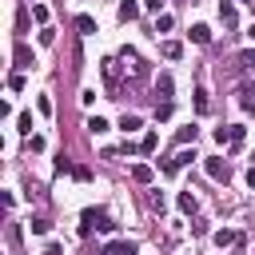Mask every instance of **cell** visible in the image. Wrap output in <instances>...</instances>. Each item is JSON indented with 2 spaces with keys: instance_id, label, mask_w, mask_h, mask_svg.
Here are the masks:
<instances>
[{
  "instance_id": "cell-1",
  "label": "cell",
  "mask_w": 255,
  "mask_h": 255,
  "mask_svg": "<svg viewBox=\"0 0 255 255\" xmlns=\"http://www.w3.org/2000/svg\"><path fill=\"white\" fill-rule=\"evenodd\" d=\"M92 227H100L104 235H112V231H116V223H112V219H108L104 211H92V207H88V211L80 215V235H88Z\"/></svg>"
},
{
  "instance_id": "cell-2",
  "label": "cell",
  "mask_w": 255,
  "mask_h": 255,
  "mask_svg": "<svg viewBox=\"0 0 255 255\" xmlns=\"http://www.w3.org/2000/svg\"><path fill=\"white\" fill-rule=\"evenodd\" d=\"M203 171H207L211 179H219V183H227V179H231V167H227L223 159H215V155H207V159H203Z\"/></svg>"
},
{
  "instance_id": "cell-3",
  "label": "cell",
  "mask_w": 255,
  "mask_h": 255,
  "mask_svg": "<svg viewBox=\"0 0 255 255\" xmlns=\"http://www.w3.org/2000/svg\"><path fill=\"white\" fill-rule=\"evenodd\" d=\"M124 68H128V72H131L135 80H143V76H147V64H143V60H139V56H135L131 48H124Z\"/></svg>"
},
{
  "instance_id": "cell-4",
  "label": "cell",
  "mask_w": 255,
  "mask_h": 255,
  "mask_svg": "<svg viewBox=\"0 0 255 255\" xmlns=\"http://www.w3.org/2000/svg\"><path fill=\"white\" fill-rule=\"evenodd\" d=\"M12 60H16V68H20V72L36 64V60H32V48H28V44H16V48H12Z\"/></svg>"
},
{
  "instance_id": "cell-5",
  "label": "cell",
  "mask_w": 255,
  "mask_h": 255,
  "mask_svg": "<svg viewBox=\"0 0 255 255\" xmlns=\"http://www.w3.org/2000/svg\"><path fill=\"white\" fill-rule=\"evenodd\" d=\"M104 255H135V243H131V239H112V243L104 247Z\"/></svg>"
},
{
  "instance_id": "cell-6",
  "label": "cell",
  "mask_w": 255,
  "mask_h": 255,
  "mask_svg": "<svg viewBox=\"0 0 255 255\" xmlns=\"http://www.w3.org/2000/svg\"><path fill=\"white\" fill-rule=\"evenodd\" d=\"M179 211H183V215H195V211H199V199H195V191H191V187H187V191H179Z\"/></svg>"
},
{
  "instance_id": "cell-7",
  "label": "cell",
  "mask_w": 255,
  "mask_h": 255,
  "mask_svg": "<svg viewBox=\"0 0 255 255\" xmlns=\"http://www.w3.org/2000/svg\"><path fill=\"white\" fill-rule=\"evenodd\" d=\"M171 92H175L171 76H167V72H159V80H155V96H159V100H171Z\"/></svg>"
},
{
  "instance_id": "cell-8",
  "label": "cell",
  "mask_w": 255,
  "mask_h": 255,
  "mask_svg": "<svg viewBox=\"0 0 255 255\" xmlns=\"http://www.w3.org/2000/svg\"><path fill=\"white\" fill-rule=\"evenodd\" d=\"M231 243H239V231H231V227H219V231H215V247H231Z\"/></svg>"
},
{
  "instance_id": "cell-9",
  "label": "cell",
  "mask_w": 255,
  "mask_h": 255,
  "mask_svg": "<svg viewBox=\"0 0 255 255\" xmlns=\"http://www.w3.org/2000/svg\"><path fill=\"white\" fill-rule=\"evenodd\" d=\"M159 52H163L167 60H179V56H183V44H179V40H163V44H159Z\"/></svg>"
},
{
  "instance_id": "cell-10",
  "label": "cell",
  "mask_w": 255,
  "mask_h": 255,
  "mask_svg": "<svg viewBox=\"0 0 255 255\" xmlns=\"http://www.w3.org/2000/svg\"><path fill=\"white\" fill-rule=\"evenodd\" d=\"M239 104H243V112H255V92H251V84L239 88Z\"/></svg>"
},
{
  "instance_id": "cell-11",
  "label": "cell",
  "mask_w": 255,
  "mask_h": 255,
  "mask_svg": "<svg viewBox=\"0 0 255 255\" xmlns=\"http://www.w3.org/2000/svg\"><path fill=\"white\" fill-rule=\"evenodd\" d=\"M84 128H88L92 135H104V131H108V120H104V116H88V124H84Z\"/></svg>"
},
{
  "instance_id": "cell-12",
  "label": "cell",
  "mask_w": 255,
  "mask_h": 255,
  "mask_svg": "<svg viewBox=\"0 0 255 255\" xmlns=\"http://www.w3.org/2000/svg\"><path fill=\"white\" fill-rule=\"evenodd\" d=\"M151 175H155V171H151L147 163H135V167H131V179H135V183H151Z\"/></svg>"
},
{
  "instance_id": "cell-13",
  "label": "cell",
  "mask_w": 255,
  "mask_h": 255,
  "mask_svg": "<svg viewBox=\"0 0 255 255\" xmlns=\"http://www.w3.org/2000/svg\"><path fill=\"white\" fill-rule=\"evenodd\" d=\"M139 16V4L135 0H120V20H135Z\"/></svg>"
},
{
  "instance_id": "cell-14",
  "label": "cell",
  "mask_w": 255,
  "mask_h": 255,
  "mask_svg": "<svg viewBox=\"0 0 255 255\" xmlns=\"http://www.w3.org/2000/svg\"><path fill=\"white\" fill-rule=\"evenodd\" d=\"M219 20L223 24H235V4L231 0H219Z\"/></svg>"
},
{
  "instance_id": "cell-15",
  "label": "cell",
  "mask_w": 255,
  "mask_h": 255,
  "mask_svg": "<svg viewBox=\"0 0 255 255\" xmlns=\"http://www.w3.org/2000/svg\"><path fill=\"white\" fill-rule=\"evenodd\" d=\"M191 40H195V44H211V28H207V24H195V28H191Z\"/></svg>"
},
{
  "instance_id": "cell-16",
  "label": "cell",
  "mask_w": 255,
  "mask_h": 255,
  "mask_svg": "<svg viewBox=\"0 0 255 255\" xmlns=\"http://www.w3.org/2000/svg\"><path fill=\"white\" fill-rule=\"evenodd\" d=\"M28 227H32V235H48V231H52V223H48L44 215H32V223H28Z\"/></svg>"
},
{
  "instance_id": "cell-17",
  "label": "cell",
  "mask_w": 255,
  "mask_h": 255,
  "mask_svg": "<svg viewBox=\"0 0 255 255\" xmlns=\"http://www.w3.org/2000/svg\"><path fill=\"white\" fill-rule=\"evenodd\" d=\"M247 68H255V52H239L235 56V72H247Z\"/></svg>"
},
{
  "instance_id": "cell-18",
  "label": "cell",
  "mask_w": 255,
  "mask_h": 255,
  "mask_svg": "<svg viewBox=\"0 0 255 255\" xmlns=\"http://www.w3.org/2000/svg\"><path fill=\"white\" fill-rule=\"evenodd\" d=\"M195 135H199V128H195V124H187V128H179V135H175V139H179V143H195Z\"/></svg>"
},
{
  "instance_id": "cell-19",
  "label": "cell",
  "mask_w": 255,
  "mask_h": 255,
  "mask_svg": "<svg viewBox=\"0 0 255 255\" xmlns=\"http://www.w3.org/2000/svg\"><path fill=\"white\" fill-rule=\"evenodd\" d=\"M171 24H175L171 12H159V16H155V32H171Z\"/></svg>"
},
{
  "instance_id": "cell-20",
  "label": "cell",
  "mask_w": 255,
  "mask_h": 255,
  "mask_svg": "<svg viewBox=\"0 0 255 255\" xmlns=\"http://www.w3.org/2000/svg\"><path fill=\"white\" fill-rule=\"evenodd\" d=\"M76 28L88 36V32H96V20H92V16H76Z\"/></svg>"
},
{
  "instance_id": "cell-21",
  "label": "cell",
  "mask_w": 255,
  "mask_h": 255,
  "mask_svg": "<svg viewBox=\"0 0 255 255\" xmlns=\"http://www.w3.org/2000/svg\"><path fill=\"white\" fill-rule=\"evenodd\" d=\"M8 92H24V72H12L8 76Z\"/></svg>"
},
{
  "instance_id": "cell-22",
  "label": "cell",
  "mask_w": 255,
  "mask_h": 255,
  "mask_svg": "<svg viewBox=\"0 0 255 255\" xmlns=\"http://www.w3.org/2000/svg\"><path fill=\"white\" fill-rule=\"evenodd\" d=\"M16 128L28 135V131H32V112H20V116H16Z\"/></svg>"
},
{
  "instance_id": "cell-23",
  "label": "cell",
  "mask_w": 255,
  "mask_h": 255,
  "mask_svg": "<svg viewBox=\"0 0 255 255\" xmlns=\"http://www.w3.org/2000/svg\"><path fill=\"white\" fill-rule=\"evenodd\" d=\"M120 128H124V131H139L143 124H139V116H124V120H120Z\"/></svg>"
},
{
  "instance_id": "cell-24",
  "label": "cell",
  "mask_w": 255,
  "mask_h": 255,
  "mask_svg": "<svg viewBox=\"0 0 255 255\" xmlns=\"http://www.w3.org/2000/svg\"><path fill=\"white\" fill-rule=\"evenodd\" d=\"M243 135H247V128H243V124H231V147H239Z\"/></svg>"
},
{
  "instance_id": "cell-25",
  "label": "cell",
  "mask_w": 255,
  "mask_h": 255,
  "mask_svg": "<svg viewBox=\"0 0 255 255\" xmlns=\"http://www.w3.org/2000/svg\"><path fill=\"white\" fill-rule=\"evenodd\" d=\"M155 143H159V135H155V131H147V135L139 139V151H155Z\"/></svg>"
},
{
  "instance_id": "cell-26",
  "label": "cell",
  "mask_w": 255,
  "mask_h": 255,
  "mask_svg": "<svg viewBox=\"0 0 255 255\" xmlns=\"http://www.w3.org/2000/svg\"><path fill=\"white\" fill-rule=\"evenodd\" d=\"M155 120H171V100H163V104H155Z\"/></svg>"
},
{
  "instance_id": "cell-27",
  "label": "cell",
  "mask_w": 255,
  "mask_h": 255,
  "mask_svg": "<svg viewBox=\"0 0 255 255\" xmlns=\"http://www.w3.org/2000/svg\"><path fill=\"white\" fill-rule=\"evenodd\" d=\"M207 108H211V104H207V92L199 88V92H195V112H207Z\"/></svg>"
},
{
  "instance_id": "cell-28",
  "label": "cell",
  "mask_w": 255,
  "mask_h": 255,
  "mask_svg": "<svg viewBox=\"0 0 255 255\" xmlns=\"http://www.w3.org/2000/svg\"><path fill=\"white\" fill-rule=\"evenodd\" d=\"M215 143H231V124L227 128H215Z\"/></svg>"
},
{
  "instance_id": "cell-29",
  "label": "cell",
  "mask_w": 255,
  "mask_h": 255,
  "mask_svg": "<svg viewBox=\"0 0 255 255\" xmlns=\"http://www.w3.org/2000/svg\"><path fill=\"white\" fill-rule=\"evenodd\" d=\"M32 16H36L40 24H48V8H44V4H32Z\"/></svg>"
},
{
  "instance_id": "cell-30",
  "label": "cell",
  "mask_w": 255,
  "mask_h": 255,
  "mask_svg": "<svg viewBox=\"0 0 255 255\" xmlns=\"http://www.w3.org/2000/svg\"><path fill=\"white\" fill-rule=\"evenodd\" d=\"M40 44H44V48L56 44V32H52V28H40Z\"/></svg>"
},
{
  "instance_id": "cell-31",
  "label": "cell",
  "mask_w": 255,
  "mask_h": 255,
  "mask_svg": "<svg viewBox=\"0 0 255 255\" xmlns=\"http://www.w3.org/2000/svg\"><path fill=\"white\" fill-rule=\"evenodd\" d=\"M191 159H195V151H187V147H183V151H179V155H175V163H179V167H187V163H191Z\"/></svg>"
},
{
  "instance_id": "cell-32",
  "label": "cell",
  "mask_w": 255,
  "mask_h": 255,
  "mask_svg": "<svg viewBox=\"0 0 255 255\" xmlns=\"http://www.w3.org/2000/svg\"><path fill=\"white\" fill-rule=\"evenodd\" d=\"M56 171L64 175V171H76V167H72V159H68V155H60V159H56Z\"/></svg>"
},
{
  "instance_id": "cell-33",
  "label": "cell",
  "mask_w": 255,
  "mask_h": 255,
  "mask_svg": "<svg viewBox=\"0 0 255 255\" xmlns=\"http://www.w3.org/2000/svg\"><path fill=\"white\" fill-rule=\"evenodd\" d=\"M159 171H163V175H175V171H179V163H175V159H163V163H159Z\"/></svg>"
},
{
  "instance_id": "cell-34",
  "label": "cell",
  "mask_w": 255,
  "mask_h": 255,
  "mask_svg": "<svg viewBox=\"0 0 255 255\" xmlns=\"http://www.w3.org/2000/svg\"><path fill=\"white\" fill-rule=\"evenodd\" d=\"M72 175H76V179H80V183H88V179H92V167H84V163H80V167H76V171H72Z\"/></svg>"
},
{
  "instance_id": "cell-35",
  "label": "cell",
  "mask_w": 255,
  "mask_h": 255,
  "mask_svg": "<svg viewBox=\"0 0 255 255\" xmlns=\"http://www.w3.org/2000/svg\"><path fill=\"white\" fill-rule=\"evenodd\" d=\"M36 108H40L44 116H52V100H48V96H40V100H36Z\"/></svg>"
},
{
  "instance_id": "cell-36",
  "label": "cell",
  "mask_w": 255,
  "mask_h": 255,
  "mask_svg": "<svg viewBox=\"0 0 255 255\" xmlns=\"http://www.w3.org/2000/svg\"><path fill=\"white\" fill-rule=\"evenodd\" d=\"M147 207L151 211H163V195H147Z\"/></svg>"
},
{
  "instance_id": "cell-37",
  "label": "cell",
  "mask_w": 255,
  "mask_h": 255,
  "mask_svg": "<svg viewBox=\"0 0 255 255\" xmlns=\"http://www.w3.org/2000/svg\"><path fill=\"white\" fill-rule=\"evenodd\" d=\"M143 4H147L151 12H159V8H163V0H143Z\"/></svg>"
},
{
  "instance_id": "cell-38",
  "label": "cell",
  "mask_w": 255,
  "mask_h": 255,
  "mask_svg": "<svg viewBox=\"0 0 255 255\" xmlns=\"http://www.w3.org/2000/svg\"><path fill=\"white\" fill-rule=\"evenodd\" d=\"M44 255H64V251H60V243H52V247H48Z\"/></svg>"
},
{
  "instance_id": "cell-39",
  "label": "cell",
  "mask_w": 255,
  "mask_h": 255,
  "mask_svg": "<svg viewBox=\"0 0 255 255\" xmlns=\"http://www.w3.org/2000/svg\"><path fill=\"white\" fill-rule=\"evenodd\" d=\"M247 183H251V187H255V163H251V167H247Z\"/></svg>"
},
{
  "instance_id": "cell-40",
  "label": "cell",
  "mask_w": 255,
  "mask_h": 255,
  "mask_svg": "<svg viewBox=\"0 0 255 255\" xmlns=\"http://www.w3.org/2000/svg\"><path fill=\"white\" fill-rule=\"evenodd\" d=\"M247 36H251V40H255V24H251V28H247Z\"/></svg>"
},
{
  "instance_id": "cell-41",
  "label": "cell",
  "mask_w": 255,
  "mask_h": 255,
  "mask_svg": "<svg viewBox=\"0 0 255 255\" xmlns=\"http://www.w3.org/2000/svg\"><path fill=\"white\" fill-rule=\"evenodd\" d=\"M243 4H255V0H243Z\"/></svg>"
}]
</instances>
